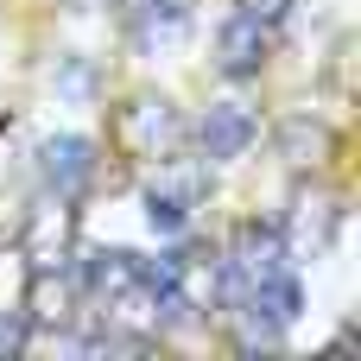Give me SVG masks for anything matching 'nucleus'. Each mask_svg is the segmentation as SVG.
Masks as SVG:
<instances>
[{
    "mask_svg": "<svg viewBox=\"0 0 361 361\" xmlns=\"http://www.w3.org/2000/svg\"><path fill=\"white\" fill-rule=\"evenodd\" d=\"M51 82H57L63 95H76V102H89V95H95V70H89V57H57Z\"/></svg>",
    "mask_w": 361,
    "mask_h": 361,
    "instance_id": "nucleus-4",
    "label": "nucleus"
},
{
    "mask_svg": "<svg viewBox=\"0 0 361 361\" xmlns=\"http://www.w3.org/2000/svg\"><path fill=\"white\" fill-rule=\"evenodd\" d=\"M260 51H267V25H254V19H228L222 25V38H216V63H222V76H254L260 70Z\"/></svg>",
    "mask_w": 361,
    "mask_h": 361,
    "instance_id": "nucleus-3",
    "label": "nucleus"
},
{
    "mask_svg": "<svg viewBox=\"0 0 361 361\" xmlns=\"http://www.w3.org/2000/svg\"><path fill=\"white\" fill-rule=\"evenodd\" d=\"M38 178H44V190H51L57 203H76V197L95 184V146H89L82 133H51V140L38 146Z\"/></svg>",
    "mask_w": 361,
    "mask_h": 361,
    "instance_id": "nucleus-1",
    "label": "nucleus"
},
{
    "mask_svg": "<svg viewBox=\"0 0 361 361\" xmlns=\"http://www.w3.org/2000/svg\"><path fill=\"white\" fill-rule=\"evenodd\" d=\"M19 343H25V330H19V317H6V311H0V355H13Z\"/></svg>",
    "mask_w": 361,
    "mask_h": 361,
    "instance_id": "nucleus-6",
    "label": "nucleus"
},
{
    "mask_svg": "<svg viewBox=\"0 0 361 361\" xmlns=\"http://www.w3.org/2000/svg\"><path fill=\"white\" fill-rule=\"evenodd\" d=\"M197 140H203V152H209V159H235V152H247V146H254V114H247L241 102H216V108L203 114Z\"/></svg>",
    "mask_w": 361,
    "mask_h": 361,
    "instance_id": "nucleus-2",
    "label": "nucleus"
},
{
    "mask_svg": "<svg viewBox=\"0 0 361 361\" xmlns=\"http://www.w3.org/2000/svg\"><path fill=\"white\" fill-rule=\"evenodd\" d=\"M241 19H254V25H279V19H286V0H241Z\"/></svg>",
    "mask_w": 361,
    "mask_h": 361,
    "instance_id": "nucleus-5",
    "label": "nucleus"
}]
</instances>
